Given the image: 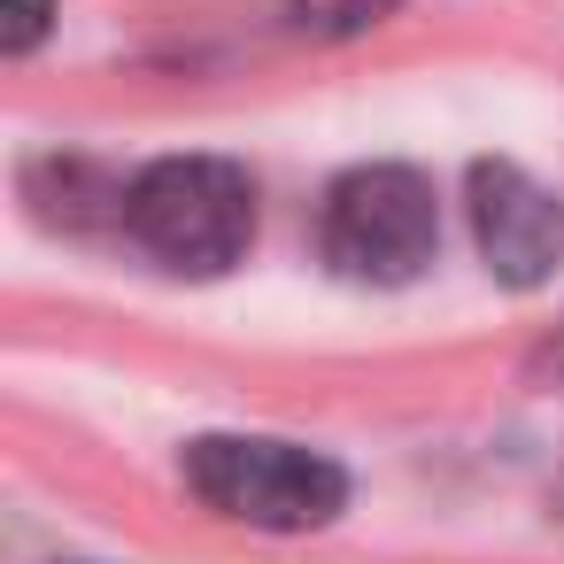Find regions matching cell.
Masks as SVG:
<instances>
[{
    "label": "cell",
    "instance_id": "2",
    "mask_svg": "<svg viewBox=\"0 0 564 564\" xmlns=\"http://www.w3.org/2000/svg\"><path fill=\"white\" fill-rule=\"evenodd\" d=\"M186 487L217 518H240V525H263V533L325 525L348 502V471L333 456L294 448V441H256V433H209V441H194L186 448Z\"/></svg>",
    "mask_w": 564,
    "mask_h": 564
},
{
    "label": "cell",
    "instance_id": "5",
    "mask_svg": "<svg viewBox=\"0 0 564 564\" xmlns=\"http://www.w3.org/2000/svg\"><path fill=\"white\" fill-rule=\"evenodd\" d=\"M394 9H402V0H294V24L317 32V40H356L379 17H394Z\"/></svg>",
    "mask_w": 564,
    "mask_h": 564
},
{
    "label": "cell",
    "instance_id": "3",
    "mask_svg": "<svg viewBox=\"0 0 564 564\" xmlns=\"http://www.w3.org/2000/svg\"><path fill=\"white\" fill-rule=\"evenodd\" d=\"M325 263L356 286H402L433 263L441 217H433V186L410 163H364L325 194Z\"/></svg>",
    "mask_w": 564,
    "mask_h": 564
},
{
    "label": "cell",
    "instance_id": "6",
    "mask_svg": "<svg viewBox=\"0 0 564 564\" xmlns=\"http://www.w3.org/2000/svg\"><path fill=\"white\" fill-rule=\"evenodd\" d=\"M47 17H55V0H9V9H0V47H9V55H32V47L47 40Z\"/></svg>",
    "mask_w": 564,
    "mask_h": 564
},
{
    "label": "cell",
    "instance_id": "1",
    "mask_svg": "<svg viewBox=\"0 0 564 564\" xmlns=\"http://www.w3.org/2000/svg\"><path fill=\"white\" fill-rule=\"evenodd\" d=\"M132 240L178 279H225L256 240V186L225 155H163L124 194Z\"/></svg>",
    "mask_w": 564,
    "mask_h": 564
},
{
    "label": "cell",
    "instance_id": "4",
    "mask_svg": "<svg viewBox=\"0 0 564 564\" xmlns=\"http://www.w3.org/2000/svg\"><path fill=\"white\" fill-rule=\"evenodd\" d=\"M471 240L502 286H541L564 263V209L518 163H479L471 171Z\"/></svg>",
    "mask_w": 564,
    "mask_h": 564
}]
</instances>
